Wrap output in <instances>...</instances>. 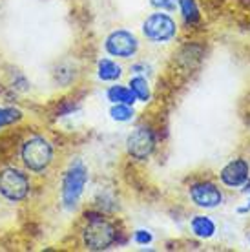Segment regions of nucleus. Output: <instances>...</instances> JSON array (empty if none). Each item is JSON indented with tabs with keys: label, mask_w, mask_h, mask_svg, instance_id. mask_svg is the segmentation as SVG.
<instances>
[{
	"label": "nucleus",
	"mask_w": 250,
	"mask_h": 252,
	"mask_svg": "<svg viewBox=\"0 0 250 252\" xmlns=\"http://www.w3.org/2000/svg\"><path fill=\"white\" fill-rule=\"evenodd\" d=\"M82 241L90 251H106L117 241V230L102 216H90L82 230Z\"/></svg>",
	"instance_id": "nucleus-1"
},
{
	"label": "nucleus",
	"mask_w": 250,
	"mask_h": 252,
	"mask_svg": "<svg viewBox=\"0 0 250 252\" xmlns=\"http://www.w3.org/2000/svg\"><path fill=\"white\" fill-rule=\"evenodd\" d=\"M20 158H22V163L28 170L38 174L50 166L51 159H53V148H51L48 139L40 137V135H33L22 145Z\"/></svg>",
	"instance_id": "nucleus-2"
},
{
	"label": "nucleus",
	"mask_w": 250,
	"mask_h": 252,
	"mask_svg": "<svg viewBox=\"0 0 250 252\" xmlns=\"http://www.w3.org/2000/svg\"><path fill=\"white\" fill-rule=\"evenodd\" d=\"M28 192H30V181L24 172L13 166L0 170V195H4L7 201H22L28 197Z\"/></svg>",
	"instance_id": "nucleus-3"
},
{
	"label": "nucleus",
	"mask_w": 250,
	"mask_h": 252,
	"mask_svg": "<svg viewBox=\"0 0 250 252\" xmlns=\"http://www.w3.org/2000/svg\"><path fill=\"white\" fill-rule=\"evenodd\" d=\"M88 181V170L82 161H75L66 172L62 181V203L66 208H75Z\"/></svg>",
	"instance_id": "nucleus-4"
},
{
	"label": "nucleus",
	"mask_w": 250,
	"mask_h": 252,
	"mask_svg": "<svg viewBox=\"0 0 250 252\" xmlns=\"http://www.w3.org/2000/svg\"><path fill=\"white\" fill-rule=\"evenodd\" d=\"M143 33L148 40L161 44V42H168V40H172L175 37L177 24L166 13H154V15H150L148 19L144 20Z\"/></svg>",
	"instance_id": "nucleus-5"
},
{
	"label": "nucleus",
	"mask_w": 250,
	"mask_h": 252,
	"mask_svg": "<svg viewBox=\"0 0 250 252\" xmlns=\"http://www.w3.org/2000/svg\"><path fill=\"white\" fill-rule=\"evenodd\" d=\"M154 148H156V135L150 126H137L126 139L128 154L139 161L150 158Z\"/></svg>",
	"instance_id": "nucleus-6"
},
{
	"label": "nucleus",
	"mask_w": 250,
	"mask_h": 252,
	"mask_svg": "<svg viewBox=\"0 0 250 252\" xmlns=\"http://www.w3.org/2000/svg\"><path fill=\"white\" fill-rule=\"evenodd\" d=\"M104 48L112 57L130 59L137 53L139 40L133 33L126 32V30H115L106 37Z\"/></svg>",
	"instance_id": "nucleus-7"
},
{
	"label": "nucleus",
	"mask_w": 250,
	"mask_h": 252,
	"mask_svg": "<svg viewBox=\"0 0 250 252\" xmlns=\"http://www.w3.org/2000/svg\"><path fill=\"white\" fill-rule=\"evenodd\" d=\"M221 183L228 189H239L250 179V164L247 159H232L230 163L223 166L219 172Z\"/></svg>",
	"instance_id": "nucleus-8"
},
{
	"label": "nucleus",
	"mask_w": 250,
	"mask_h": 252,
	"mask_svg": "<svg viewBox=\"0 0 250 252\" xmlns=\"http://www.w3.org/2000/svg\"><path fill=\"white\" fill-rule=\"evenodd\" d=\"M190 199L201 208H216L223 203V192L210 181H201L190 187Z\"/></svg>",
	"instance_id": "nucleus-9"
},
{
	"label": "nucleus",
	"mask_w": 250,
	"mask_h": 252,
	"mask_svg": "<svg viewBox=\"0 0 250 252\" xmlns=\"http://www.w3.org/2000/svg\"><path fill=\"white\" fill-rule=\"evenodd\" d=\"M190 228H192V234L201 240H210L218 230V225L208 216H194L190 220Z\"/></svg>",
	"instance_id": "nucleus-10"
},
{
	"label": "nucleus",
	"mask_w": 250,
	"mask_h": 252,
	"mask_svg": "<svg viewBox=\"0 0 250 252\" xmlns=\"http://www.w3.org/2000/svg\"><path fill=\"white\" fill-rule=\"evenodd\" d=\"M108 101H112L113 104H133L135 102V95L130 88L126 86H121V84H115L108 90Z\"/></svg>",
	"instance_id": "nucleus-11"
},
{
	"label": "nucleus",
	"mask_w": 250,
	"mask_h": 252,
	"mask_svg": "<svg viewBox=\"0 0 250 252\" xmlns=\"http://www.w3.org/2000/svg\"><path fill=\"white\" fill-rule=\"evenodd\" d=\"M123 75V68L117 63L110 59H100L99 61V79L100 81H117Z\"/></svg>",
	"instance_id": "nucleus-12"
},
{
	"label": "nucleus",
	"mask_w": 250,
	"mask_h": 252,
	"mask_svg": "<svg viewBox=\"0 0 250 252\" xmlns=\"http://www.w3.org/2000/svg\"><path fill=\"white\" fill-rule=\"evenodd\" d=\"M128 88L133 92L135 99H139V101L146 102L150 99V86H148V81L144 77H133V79H130Z\"/></svg>",
	"instance_id": "nucleus-13"
},
{
	"label": "nucleus",
	"mask_w": 250,
	"mask_h": 252,
	"mask_svg": "<svg viewBox=\"0 0 250 252\" xmlns=\"http://www.w3.org/2000/svg\"><path fill=\"white\" fill-rule=\"evenodd\" d=\"M179 7H181L183 17H185V20H187L188 24L199 22L201 15L197 6H195V0H179Z\"/></svg>",
	"instance_id": "nucleus-14"
},
{
	"label": "nucleus",
	"mask_w": 250,
	"mask_h": 252,
	"mask_svg": "<svg viewBox=\"0 0 250 252\" xmlns=\"http://www.w3.org/2000/svg\"><path fill=\"white\" fill-rule=\"evenodd\" d=\"M110 115H112L113 121L126 123V121H131V117H133V108L130 104H113L112 110H110Z\"/></svg>",
	"instance_id": "nucleus-15"
},
{
	"label": "nucleus",
	"mask_w": 250,
	"mask_h": 252,
	"mask_svg": "<svg viewBox=\"0 0 250 252\" xmlns=\"http://www.w3.org/2000/svg\"><path fill=\"white\" fill-rule=\"evenodd\" d=\"M20 117H22V114L17 108H0V128L17 123V121H20Z\"/></svg>",
	"instance_id": "nucleus-16"
},
{
	"label": "nucleus",
	"mask_w": 250,
	"mask_h": 252,
	"mask_svg": "<svg viewBox=\"0 0 250 252\" xmlns=\"http://www.w3.org/2000/svg\"><path fill=\"white\" fill-rule=\"evenodd\" d=\"M150 4L161 11H175L179 7V0H150Z\"/></svg>",
	"instance_id": "nucleus-17"
},
{
	"label": "nucleus",
	"mask_w": 250,
	"mask_h": 252,
	"mask_svg": "<svg viewBox=\"0 0 250 252\" xmlns=\"http://www.w3.org/2000/svg\"><path fill=\"white\" fill-rule=\"evenodd\" d=\"M133 241L139 243V245H148V243H152V234L148 230H135Z\"/></svg>",
	"instance_id": "nucleus-18"
},
{
	"label": "nucleus",
	"mask_w": 250,
	"mask_h": 252,
	"mask_svg": "<svg viewBox=\"0 0 250 252\" xmlns=\"http://www.w3.org/2000/svg\"><path fill=\"white\" fill-rule=\"evenodd\" d=\"M239 212H241V214H245V212H250V201L247 203V207H241V208H239Z\"/></svg>",
	"instance_id": "nucleus-19"
}]
</instances>
